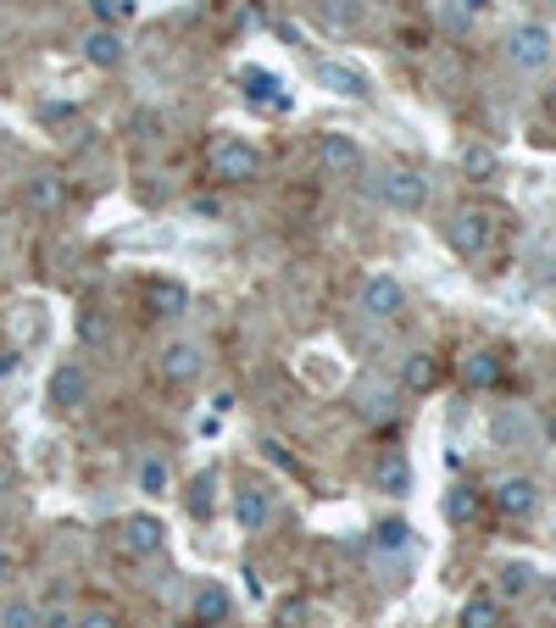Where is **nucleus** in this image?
<instances>
[{"label":"nucleus","mask_w":556,"mask_h":628,"mask_svg":"<svg viewBox=\"0 0 556 628\" xmlns=\"http://www.w3.org/2000/svg\"><path fill=\"white\" fill-rule=\"evenodd\" d=\"M373 484H378L390 500L412 495V462H406V450H384V456H378V467H373Z\"/></svg>","instance_id":"f3484780"},{"label":"nucleus","mask_w":556,"mask_h":628,"mask_svg":"<svg viewBox=\"0 0 556 628\" xmlns=\"http://www.w3.org/2000/svg\"><path fill=\"white\" fill-rule=\"evenodd\" d=\"M140 489H145L151 500L173 495V473H168V462H162V456H140Z\"/></svg>","instance_id":"393cba45"},{"label":"nucleus","mask_w":556,"mask_h":628,"mask_svg":"<svg viewBox=\"0 0 556 628\" xmlns=\"http://www.w3.org/2000/svg\"><path fill=\"white\" fill-rule=\"evenodd\" d=\"M79 340L95 345V351H107V345H112V323H107V312H79Z\"/></svg>","instance_id":"c756f323"},{"label":"nucleus","mask_w":556,"mask_h":628,"mask_svg":"<svg viewBox=\"0 0 556 628\" xmlns=\"http://www.w3.org/2000/svg\"><path fill=\"white\" fill-rule=\"evenodd\" d=\"M234 523H240L245 534H262V528L273 523V489L240 484V489H234Z\"/></svg>","instance_id":"4468645a"},{"label":"nucleus","mask_w":556,"mask_h":628,"mask_svg":"<svg viewBox=\"0 0 556 628\" xmlns=\"http://www.w3.org/2000/svg\"><path fill=\"white\" fill-rule=\"evenodd\" d=\"M179 628H195V622H179Z\"/></svg>","instance_id":"c9c22d12"},{"label":"nucleus","mask_w":556,"mask_h":628,"mask_svg":"<svg viewBox=\"0 0 556 628\" xmlns=\"http://www.w3.org/2000/svg\"><path fill=\"white\" fill-rule=\"evenodd\" d=\"M0 628H40V606L34 600H7V611H0Z\"/></svg>","instance_id":"7c9ffc66"},{"label":"nucleus","mask_w":556,"mask_h":628,"mask_svg":"<svg viewBox=\"0 0 556 628\" xmlns=\"http://www.w3.org/2000/svg\"><path fill=\"white\" fill-rule=\"evenodd\" d=\"M489 506H495L501 517L523 523V517H534V506H539V484L523 478V473H512V478H501V484L489 489Z\"/></svg>","instance_id":"9b49d317"},{"label":"nucleus","mask_w":556,"mask_h":628,"mask_svg":"<svg viewBox=\"0 0 556 628\" xmlns=\"http://www.w3.org/2000/svg\"><path fill=\"white\" fill-rule=\"evenodd\" d=\"M456 622L462 628H501V595H467Z\"/></svg>","instance_id":"4be33fe9"},{"label":"nucleus","mask_w":556,"mask_h":628,"mask_svg":"<svg viewBox=\"0 0 556 628\" xmlns=\"http://www.w3.org/2000/svg\"><path fill=\"white\" fill-rule=\"evenodd\" d=\"M356 306H362V317H373V323H395V317L406 312V284L390 278V273H373V278H362Z\"/></svg>","instance_id":"20e7f679"},{"label":"nucleus","mask_w":556,"mask_h":628,"mask_svg":"<svg viewBox=\"0 0 556 628\" xmlns=\"http://www.w3.org/2000/svg\"><path fill=\"white\" fill-rule=\"evenodd\" d=\"M506 57H512V68H523V73H539V68L556 57V40H550V29H539V23H523V29H512V40H506Z\"/></svg>","instance_id":"423d86ee"},{"label":"nucleus","mask_w":556,"mask_h":628,"mask_svg":"<svg viewBox=\"0 0 556 628\" xmlns=\"http://www.w3.org/2000/svg\"><path fill=\"white\" fill-rule=\"evenodd\" d=\"M550 600H556V578H550Z\"/></svg>","instance_id":"f704fd0d"},{"label":"nucleus","mask_w":556,"mask_h":628,"mask_svg":"<svg viewBox=\"0 0 556 628\" xmlns=\"http://www.w3.org/2000/svg\"><path fill=\"white\" fill-rule=\"evenodd\" d=\"M23 206H29L34 217H62V212H68V179H62V173H34V179L23 184Z\"/></svg>","instance_id":"ddd939ff"},{"label":"nucleus","mask_w":556,"mask_h":628,"mask_svg":"<svg viewBox=\"0 0 556 628\" xmlns=\"http://www.w3.org/2000/svg\"><path fill=\"white\" fill-rule=\"evenodd\" d=\"M317 168L328 179H351V173H362V145L351 134L328 129V134H317Z\"/></svg>","instance_id":"9d476101"},{"label":"nucleus","mask_w":556,"mask_h":628,"mask_svg":"<svg viewBox=\"0 0 556 628\" xmlns=\"http://www.w3.org/2000/svg\"><path fill=\"white\" fill-rule=\"evenodd\" d=\"M240 84H245V101H256V107H273V112H290V95H284V79H279V73L245 68V73H240Z\"/></svg>","instance_id":"dca6fc26"},{"label":"nucleus","mask_w":556,"mask_h":628,"mask_svg":"<svg viewBox=\"0 0 556 628\" xmlns=\"http://www.w3.org/2000/svg\"><path fill=\"white\" fill-rule=\"evenodd\" d=\"M156 373H162L168 389H190V384H201V373H206V351H201L195 340H173V345H162Z\"/></svg>","instance_id":"39448f33"},{"label":"nucleus","mask_w":556,"mask_h":628,"mask_svg":"<svg viewBox=\"0 0 556 628\" xmlns=\"http://www.w3.org/2000/svg\"><path fill=\"white\" fill-rule=\"evenodd\" d=\"M317 84L334 90V95H345V101H362V95L373 90L367 73H356V68H345V62H317Z\"/></svg>","instance_id":"a211bd4d"},{"label":"nucleus","mask_w":556,"mask_h":628,"mask_svg":"<svg viewBox=\"0 0 556 628\" xmlns=\"http://www.w3.org/2000/svg\"><path fill=\"white\" fill-rule=\"evenodd\" d=\"M373 550H412V523H401V517H384L378 528H373Z\"/></svg>","instance_id":"a878e982"},{"label":"nucleus","mask_w":556,"mask_h":628,"mask_svg":"<svg viewBox=\"0 0 556 628\" xmlns=\"http://www.w3.org/2000/svg\"><path fill=\"white\" fill-rule=\"evenodd\" d=\"M184 506H190V517H195V523H206V517L218 511V473H212V467L190 478V489H184Z\"/></svg>","instance_id":"412c9836"},{"label":"nucleus","mask_w":556,"mask_h":628,"mask_svg":"<svg viewBox=\"0 0 556 628\" xmlns=\"http://www.w3.org/2000/svg\"><path fill=\"white\" fill-rule=\"evenodd\" d=\"M206 168H212V179H223V184H256V179H262V151H256L251 140L218 134V140L206 145Z\"/></svg>","instance_id":"f257e3e1"},{"label":"nucleus","mask_w":556,"mask_h":628,"mask_svg":"<svg viewBox=\"0 0 556 628\" xmlns=\"http://www.w3.org/2000/svg\"><path fill=\"white\" fill-rule=\"evenodd\" d=\"M489 240H495V212H484V206H462V212H451V223H445V245H451L456 256H484Z\"/></svg>","instance_id":"7ed1b4c3"},{"label":"nucleus","mask_w":556,"mask_h":628,"mask_svg":"<svg viewBox=\"0 0 556 628\" xmlns=\"http://www.w3.org/2000/svg\"><path fill=\"white\" fill-rule=\"evenodd\" d=\"M462 173H467L473 184H489V179L501 173V156H495L489 145H467V151H462Z\"/></svg>","instance_id":"b1692460"},{"label":"nucleus","mask_w":556,"mask_h":628,"mask_svg":"<svg viewBox=\"0 0 556 628\" xmlns=\"http://www.w3.org/2000/svg\"><path fill=\"white\" fill-rule=\"evenodd\" d=\"M7 578H12V550L0 545V584H7Z\"/></svg>","instance_id":"72a5a7b5"},{"label":"nucleus","mask_w":556,"mask_h":628,"mask_svg":"<svg viewBox=\"0 0 556 628\" xmlns=\"http://www.w3.org/2000/svg\"><path fill=\"white\" fill-rule=\"evenodd\" d=\"M46 401H51V412H79V406L90 401V373H84L79 362L51 367V378H46Z\"/></svg>","instance_id":"1a4fd4ad"},{"label":"nucleus","mask_w":556,"mask_h":628,"mask_svg":"<svg viewBox=\"0 0 556 628\" xmlns=\"http://www.w3.org/2000/svg\"><path fill=\"white\" fill-rule=\"evenodd\" d=\"M378 195H384V206H395V212H423V206H428V179H423L417 168H390V173L378 179Z\"/></svg>","instance_id":"0eeeda50"},{"label":"nucleus","mask_w":556,"mask_h":628,"mask_svg":"<svg viewBox=\"0 0 556 628\" xmlns=\"http://www.w3.org/2000/svg\"><path fill=\"white\" fill-rule=\"evenodd\" d=\"M40 628H73L68 611H40Z\"/></svg>","instance_id":"473e14b6"},{"label":"nucleus","mask_w":556,"mask_h":628,"mask_svg":"<svg viewBox=\"0 0 556 628\" xmlns=\"http://www.w3.org/2000/svg\"><path fill=\"white\" fill-rule=\"evenodd\" d=\"M73 628H129V622H123V611H118L112 600H90V606L73 617Z\"/></svg>","instance_id":"bb28decb"},{"label":"nucleus","mask_w":556,"mask_h":628,"mask_svg":"<svg viewBox=\"0 0 556 628\" xmlns=\"http://www.w3.org/2000/svg\"><path fill=\"white\" fill-rule=\"evenodd\" d=\"M501 373H506L501 351H467V356H462V384H467V389H495Z\"/></svg>","instance_id":"6ab92c4d"},{"label":"nucleus","mask_w":556,"mask_h":628,"mask_svg":"<svg viewBox=\"0 0 556 628\" xmlns=\"http://www.w3.org/2000/svg\"><path fill=\"white\" fill-rule=\"evenodd\" d=\"M140 301H145V312L151 317H184L190 312V284L184 278H168V273H151L145 284H140Z\"/></svg>","instance_id":"6e6552de"},{"label":"nucleus","mask_w":556,"mask_h":628,"mask_svg":"<svg viewBox=\"0 0 556 628\" xmlns=\"http://www.w3.org/2000/svg\"><path fill=\"white\" fill-rule=\"evenodd\" d=\"M279 617H284V628H301V600H284Z\"/></svg>","instance_id":"2f4dec72"},{"label":"nucleus","mask_w":556,"mask_h":628,"mask_svg":"<svg viewBox=\"0 0 556 628\" xmlns=\"http://www.w3.org/2000/svg\"><path fill=\"white\" fill-rule=\"evenodd\" d=\"M84 62L101 68V73H118V68L129 62L123 34H118V29H90V34H84Z\"/></svg>","instance_id":"2eb2a0df"},{"label":"nucleus","mask_w":556,"mask_h":628,"mask_svg":"<svg viewBox=\"0 0 556 628\" xmlns=\"http://www.w3.org/2000/svg\"><path fill=\"white\" fill-rule=\"evenodd\" d=\"M229 617H234V595H229V584L206 578V584L190 595V622H195V628H223Z\"/></svg>","instance_id":"f8f14e48"},{"label":"nucleus","mask_w":556,"mask_h":628,"mask_svg":"<svg viewBox=\"0 0 556 628\" xmlns=\"http://www.w3.org/2000/svg\"><path fill=\"white\" fill-rule=\"evenodd\" d=\"M528 589H534V567H528V561H506V567L495 573V595H501V600H523Z\"/></svg>","instance_id":"5701e85b"},{"label":"nucleus","mask_w":556,"mask_h":628,"mask_svg":"<svg viewBox=\"0 0 556 628\" xmlns=\"http://www.w3.org/2000/svg\"><path fill=\"white\" fill-rule=\"evenodd\" d=\"M439 384V356H428V351H412L406 362H401V389H412V395H428Z\"/></svg>","instance_id":"aec40b11"},{"label":"nucleus","mask_w":556,"mask_h":628,"mask_svg":"<svg viewBox=\"0 0 556 628\" xmlns=\"http://www.w3.org/2000/svg\"><path fill=\"white\" fill-rule=\"evenodd\" d=\"M90 12H95V23H101V29H123L129 18H140L134 0H90Z\"/></svg>","instance_id":"cd10ccee"},{"label":"nucleus","mask_w":556,"mask_h":628,"mask_svg":"<svg viewBox=\"0 0 556 628\" xmlns=\"http://www.w3.org/2000/svg\"><path fill=\"white\" fill-rule=\"evenodd\" d=\"M445 517L462 528V523H473L478 517V489H467V484H456L451 495H445Z\"/></svg>","instance_id":"c85d7f7f"},{"label":"nucleus","mask_w":556,"mask_h":628,"mask_svg":"<svg viewBox=\"0 0 556 628\" xmlns=\"http://www.w3.org/2000/svg\"><path fill=\"white\" fill-rule=\"evenodd\" d=\"M112 539H118V550H123L129 561H156V556L168 550V523L151 517V511H134V517L118 523Z\"/></svg>","instance_id":"f03ea898"}]
</instances>
